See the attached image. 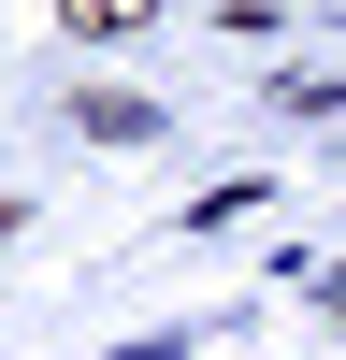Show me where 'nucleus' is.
<instances>
[{
	"instance_id": "obj_1",
	"label": "nucleus",
	"mask_w": 346,
	"mask_h": 360,
	"mask_svg": "<svg viewBox=\"0 0 346 360\" xmlns=\"http://www.w3.org/2000/svg\"><path fill=\"white\" fill-rule=\"evenodd\" d=\"M159 0H58V29H144Z\"/></svg>"
}]
</instances>
